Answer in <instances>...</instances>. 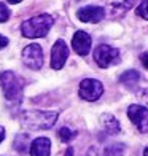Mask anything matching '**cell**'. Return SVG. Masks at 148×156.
Instances as JSON below:
<instances>
[{"mask_svg": "<svg viewBox=\"0 0 148 156\" xmlns=\"http://www.w3.org/2000/svg\"><path fill=\"white\" fill-rule=\"evenodd\" d=\"M78 94L81 99L88 102H94L97 99H100V96L104 94V86L100 81L94 80V78H84L80 83V91Z\"/></svg>", "mask_w": 148, "mask_h": 156, "instance_id": "5", "label": "cell"}, {"mask_svg": "<svg viewBox=\"0 0 148 156\" xmlns=\"http://www.w3.org/2000/svg\"><path fill=\"white\" fill-rule=\"evenodd\" d=\"M129 119L136 124V127L140 132H148V108L139 104H132L128 108Z\"/></svg>", "mask_w": 148, "mask_h": 156, "instance_id": "7", "label": "cell"}, {"mask_svg": "<svg viewBox=\"0 0 148 156\" xmlns=\"http://www.w3.org/2000/svg\"><path fill=\"white\" fill-rule=\"evenodd\" d=\"M27 144H29V136L27 134H18L15 139V150L19 153H24L27 150Z\"/></svg>", "mask_w": 148, "mask_h": 156, "instance_id": "15", "label": "cell"}, {"mask_svg": "<svg viewBox=\"0 0 148 156\" xmlns=\"http://www.w3.org/2000/svg\"><path fill=\"white\" fill-rule=\"evenodd\" d=\"M91 43H93V40L91 37L84 32V30H76L73 38H72V48L76 54L80 56H86L91 49Z\"/></svg>", "mask_w": 148, "mask_h": 156, "instance_id": "10", "label": "cell"}, {"mask_svg": "<svg viewBox=\"0 0 148 156\" xmlns=\"http://www.w3.org/2000/svg\"><path fill=\"white\" fill-rule=\"evenodd\" d=\"M6 45H8V38H6V37H3V35H0V49H2V48H5Z\"/></svg>", "mask_w": 148, "mask_h": 156, "instance_id": "20", "label": "cell"}, {"mask_svg": "<svg viewBox=\"0 0 148 156\" xmlns=\"http://www.w3.org/2000/svg\"><path fill=\"white\" fill-rule=\"evenodd\" d=\"M21 0H8V3H13V5H16V3H19Z\"/></svg>", "mask_w": 148, "mask_h": 156, "instance_id": "23", "label": "cell"}, {"mask_svg": "<svg viewBox=\"0 0 148 156\" xmlns=\"http://www.w3.org/2000/svg\"><path fill=\"white\" fill-rule=\"evenodd\" d=\"M143 156H148V147H146L145 150H143Z\"/></svg>", "mask_w": 148, "mask_h": 156, "instance_id": "24", "label": "cell"}, {"mask_svg": "<svg viewBox=\"0 0 148 156\" xmlns=\"http://www.w3.org/2000/svg\"><path fill=\"white\" fill-rule=\"evenodd\" d=\"M76 18H78L81 23H100V21L105 18V10L100 8V6H84V8H80L76 11Z\"/></svg>", "mask_w": 148, "mask_h": 156, "instance_id": "9", "label": "cell"}, {"mask_svg": "<svg viewBox=\"0 0 148 156\" xmlns=\"http://www.w3.org/2000/svg\"><path fill=\"white\" fill-rule=\"evenodd\" d=\"M23 62L24 66H27L32 70H38L43 66V51H41V46L37 43H32V45H27L23 49Z\"/></svg>", "mask_w": 148, "mask_h": 156, "instance_id": "6", "label": "cell"}, {"mask_svg": "<svg viewBox=\"0 0 148 156\" xmlns=\"http://www.w3.org/2000/svg\"><path fill=\"white\" fill-rule=\"evenodd\" d=\"M3 139H5V129H3V126H0V142Z\"/></svg>", "mask_w": 148, "mask_h": 156, "instance_id": "21", "label": "cell"}, {"mask_svg": "<svg viewBox=\"0 0 148 156\" xmlns=\"http://www.w3.org/2000/svg\"><path fill=\"white\" fill-rule=\"evenodd\" d=\"M53 24H54L53 16L43 13V15L33 16L24 21L21 24V32H23L26 38H41V37H46V34L53 27Z\"/></svg>", "mask_w": 148, "mask_h": 156, "instance_id": "2", "label": "cell"}, {"mask_svg": "<svg viewBox=\"0 0 148 156\" xmlns=\"http://www.w3.org/2000/svg\"><path fill=\"white\" fill-rule=\"evenodd\" d=\"M104 2L107 11H110L111 15H123L132 8L136 0H104Z\"/></svg>", "mask_w": 148, "mask_h": 156, "instance_id": "11", "label": "cell"}, {"mask_svg": "<svg viewBox=\"0 0 148 156\" xmlns=\"http://www.w3.org/2000/svg\"><path fill=\"white\" fill-rule=\"evenodd\" d=\"M65 156H73V150H72V148H67V151H65Z\"/></svg>", "mask_w": 148, "mask_h": 156, "instance_id": "22", "label": "cell"}, {"mask_svg": "<svg viewBox=\"0 0 148 156\" xmlns=\"http://www.w3.org/2000/svg\"><path fill=\"white\" fill-rule=\"evenodd\" d=\"M10 18V10L6 8V5L0 2V23H5Z\"/></svg>", "mask_w": 148, "mask_h": 156, "instance_id": "18", "label": "cell"}, {"mask_svg": "<svg viewBox=\"0 0 148 156\" xmlns=\"http://www.w3.org/2000/svg\"><path fill=\"white\" fill-rule=\"evenodd\" d=\"M100 121H102L104 129L107 131V132L110 134V136H113V134H118L119 131H121L119 121H118V119H116L113 115H110V113H105V115H102Z\"/></svg>", "mask_w": 148, "mask_h": 156, "instance_id": "13", "label": "cell"}, {"mask_svg": "<svg viewBox=\"0 0 148 156\" xmlns=\"http://www.w3.org/2000/svg\"><path fill=\"white\" fill-rule=\"evenodd\" d=\"M58 112H45V110H29L21 115V124L30 131H43L53 127L58 121Z\"/></svg>", "mask_w": 148, "mask_h": 156, "instance_id": "1", "label": "cell"}, {"mask_svg": "<svg viewBox=\"0 0 148 156\" xmlns=\"http://www.w3.org/2000/svg\"><path fill=\"white\" fill-rule=\"evenodd\" d=\"M0 86H2L3 96L8 102L16 104L23 99V84H21L19 78L10 70L0 75Z\"/></svg>", "mask_w": 148, "mask_h": 156, "instance_id": "3", "label": "cell"}, {"mask_svg": "<svg viewBox=\"0 0 148 156\" xmlns=\"http://www.w3.org/2000/svg\"><path fill=\"white\" fill-rule=\"evenodd\" d=\"M139 80H140V73L137 70H128V72H124L121 75V78H119V81L123 84H126L128 88H134L139 83Z\"/></svg>", "mask_w": 148, "mask_h": 156, "instance_id": "14", "label": "cell"}, {"mask_svg": "<svg viewBox=\"0 0 148 156\" xmlns=\"http://www.w3.org/2000/svg\"><path fill=\"white\" fill-rule=\"evenodd\" d=\"M29 154L30 156H49V150H51V142L48 137H38L35 139L30 147H29Z\"/></svg>", "mask_w": 148, "mask_h": 156, "instance_id": "12", "label": "cell"}, {"mask_svg": "<svg viewBox=\"0 0 148 156\" xmlns=\"http://www.w3.org/2000/svg\"><path fill=\"white\" fill-rule=\"evenodd\" d=\"M58 136L61 137L62 142H70L76 136V131H72V129H69V127H61L59 132H58Z\"/></svg>", "mask_w": 148, "mask_h": 156, "instance_id": "16", "label": "cell"}, {"mask_svg": "<svg viewBox=\"0 0 148 156\" xmlns=\"http://www.w3.org/2000/svg\"><path fill=\"white\" fill-rule=\"evenodd\" d=\"M140 62H142V66H143L145 69H148V51H145V53L140 54Z\"/></svg>", "mask_w": 148, "mask_h": 156, "instance_id": "19", "label": "cell"}, {"mask_svg": "<svg viewBox=\"0 0 148 156\" xmlns=\"http://www.w3.org/2000/svg\"><path fill=\"white\" fill-rule=\"evenodd\" d=\"M69 58V48L64 40H58L51 49V67L54 70H59L64 67V64Z\"/></svg>", "mask_w": 148, "mask_h": 156, "instance_id": "8", "label": "cell"}, {"mask_svg": "<svg viewBox=\"0 0 148 156\" xmlns=\"http://www.w3.org/2000/svg\"><path fill=\"white\" fill-rule=\"evenodd\" d=\"M136 13L145 21H148V0H142L140 5L136 8Z\"/></svg>", "mask_w": 148, "mask_h": 156, "instance_id": "17", "label": "cell"}, {"mask_svg": "<svg viewBox=\"0 0 148 156\" xmlns=\"http://www.w3.org/2000/svg\"><path fill=\"white\" fill-rule=\"evenodd\" d=\"M94 61L100 69H107L110 66H116L119 62V49L110 45H99L94 51Z\"/></svg>", "mask_w": 148, "mask_h": 156, "instance_id": "4", "label": "cell"}]
</instances>
